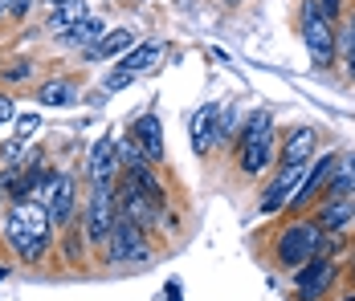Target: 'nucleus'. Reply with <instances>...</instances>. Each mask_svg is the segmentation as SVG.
Masks as SVG:
<instances>
[{"label":"nucleus","mask_w":355,"mask_h":301,"mask_svg":"<svg viewBox=\"0 0 355 301\" xmlns=\"http://www.w3.org/2000/svg\"><path fill=\"white\" fill-rule=\"evenodd\" d=\"M49 232H53V224H49V212H45L41 200H17L8 208V216H4V236H8V244H12L17 257L29 261V265L45 257Z\"/></svg>","instance_id":"1"},{"label":"nucleus","mask_w":355,"mask_h":301,"mask_svg":"<svg viewBox=\"0 0 355 301\" xmlns=\"http://www.w3.org/2000/svg\"><path fill=\"white\" fill-rule=\"evenodd\" d=\"M319 236H322V228L315 220L286 224L282 232H278V240H274V261H278V268L294 273L298 265H306L311 257H319Z\"/></svg>","instance_id":"2"},{"label":"nucleus","mask_w":355,"mask_h":301,"mask_svg":"<svg viewBox=\"0 0 355 301\" xmlns=\"http://www.w3.org/2000/svg\"><path fill=\"white\" fill-rule=\"evenodd\" d=\"M302 41H306L311 62L319 69L335 62V21L322 12L319 0H302Z\"/></svg>","instance_id":"3"},{"label":"nucleus","mask_w":355,"mask_h":301,"mask_svg":"<svg viewBox=\"0 0 355 301\" xmlns=\"http://www.w3.org/2000/svg\"><path fill=\"white\" fill-rule=\"evenodd\" d=\"M107 253L114 265H123V261H135V265H147L151 261V248H147V240H143V228L135 220H127V216H114V228L107 236Z\"/></svg>","instance_id":"4"},{"label":"nucleus","mask_w":355,"mask_h":301,"mask_svg":"<svg viewBox=\"0 0 355 301\" xmlns=\"http://www.w3.org/2000/svg\"><path fill=\"white\" fill-rule=\"evenodd\" d=\"M114 188L110 179H94V192H90V208H86V240L90 244H107L110 228H114Z\"/></svg>","instance_id":"5"},{"label":"nucleus","mask_w":355,"mask_h":301,"mask_svg":"<svg viewBox=\"0 0 355 301\" xmlns=\"http://www.w3.org/2000/svg\"><path fill=\"white\" fill-rule=\"evenodd\" d=\"M37 200L45 203V212H49V224H53V228H66V224H70V216H73V179H70V175H62V171L45 175V183H41Z\"/></svg>","instance_id":"6"},{"label":"nucleus","mask_w":355,"mask_h":301,"mask_svg":"<svg viewBox=\"0 0 355 301\" xmlns=\"http://www.w3.org/2000/svg\"><path fill=\"white\" fill-rule=\"evenodd\" d=\"M331 281H335L331 257H311L306 265L294 268V298L298 301H322L327 289H331Z\"/></svg>","instance_id":"7"},{"label":"nucleus","mask_w":355,"mask_h":301,"mask_svg":"<svg viewBox=\"0 0 355 301\" xmlns=\"http://www.w3.org/2000/svg\"><path fill=\"white\" fill-rule=\"evenodd\" d=\"M159 57H164V41H143V45H135V49L119 62V69L107 77V90H123V86H131V82H135L139 73H147Z\"/></svg>","instance_id":"8"},{"label":"nucleus","mask_w":355,"mask_h":301,"mask_svg":"<svg viewBox=\"0 0 355 301\" xmlns=\"http://www.w3.org/2000/svg\"><path fill=\"white\" fill-rule=\"evenodd\" d=\"M311 163H282L278 175H274V183L266 188V196L257 203V212L261 216H274V212H282L286 203L294 200V192H298V183H302V175H306Z\"/></svg>","instance_id":"9"},{"label":"nucleus","mask_w":355,"mask_h":301,"mask_svg":"<svg viewBox=\"0 0 355 301\" xmlns=\"http://www.w3.org/2000/svg\"><path fill=\"white\" fill-rule=\"evenodd\" d=\"M114 212H119V216H127V220H135L139 228H151V224L159 220V203L147 200L139 188H135V179H131V175L114 188Z\"/></svg>","instance_id":"10"},{"label":"nucleus","mask_w":355,"mask_h":301,"mask_svg":"<svg viewBox=\"0 0 355 301\" xmlns=\"http://www.w3.org/2000/svg\"><path fill=\"white\" fill-rule=\"evenodd\" d=\"M335 167H339V155H322V159H315V163L306 167V175H302V183H298V192H294V200H290V203H294V208L311 203L322 188L335 179Z\"/></svg>","instance_id":"11"},{"label":"nucleus","mask_w":355,"mask_h":301,"mask_svg":"<svg viewBox=\"0 0 355 301\" xmlns=\"http://www.w3.org/2000/svg\"><path fill=\"white\" fill-rule=\"evenodd\" d=\"M131 138L143 147L147 163H159V159H164V134H159V118H155V114H143V118H135Z\"/></svg>","instance_id":"12"},{"label":"nucleus","mask_w":355,"mask_h":301,"mask_svg":"<svg viewBox=\"0 0 355 301\" xmlns=\"http://www.w3.org/2000/svg\"><path fill=\"white\" fill-rule=\"evenodd\" d=\"M216 114H220V106H216V102H205V106L196 110V118H192V147H196V155H209V151H213Z\"/></svg>","instance_id":"13"},{"label":"nucleus","mask_w":355,"mask_h":301,"mask_svg":"<svg viewBox=\"0 0 355 301\" xmlns=\"http://www.w3.org/2000/svg\"><path fill=\"white\" fill-rule=\"evenodd\" d=\"M352 220H355V200H352V196H343V200H327V203H322L315 224H319L322 232H343Z\"/></svg>","instance_id":"14"},{"label":"nucleus","mask_w":355,"mask_h":301,"mask_svg":"<svg viewBox=\"0 0 355 301\" xmlns=\"http://www.w3.org/2000/svg\"><path fill=\"white\" fill-rule=\"evenodd\" d=\"M114 167H119V143L107 134V138H98V147L90 151L86 175H90V179H110V175H114Z\"/></svg>","instance_id":"15"},{"label":"nucleus","mask_w":355,"mask_h":301,"mask_svg":"<svg viewBox=\"0 0 355 301\" xmlns=\"http://www.w3.org/2000/svg\"><path fill=\"white\" fill-rule=\"evenodd\" d=\"M274 159V134L270 138H257V143H241V171L245 175H261Z\"/></svg>","instance_id":"16"},{"label":"nucleus","mask_w":355,"mask_h":301,"mask_svg":"<svg viewBox=\"0 0 355 301\" xmlns=\"http://www.w3.org/2000/svg\"><path fill=\"white\" fill-rule=\"evenodd\" d=\"M315 147H319V134L311 131V127H302V131H294L290 138H286L282 163H311V155H315Z\"/></svg>","instance_id":"17"},{"label":"nucleus","mask_w":355,"mask_h":301,"mask_svg":"<svg viewBox=\"0 0 355 301\" xmlns=\"http://www.w3.org/2000/svg\"><path fill=\"white\" fill-rule=\"evenodd\" d=\"M131 41H135L131 29H110V33H103L90 49H86V57H90V62H107V57H114V53H123Z\"/></svg>","instance_id":"18"},{"label":"nucleus","mask_w":355,"mask_h":301,"mask_svg":"<svg viewBox=\"0 0 355 301\" xmlns=\"http://www.w3.org/2000/svg\"><path fill=\"white\" fill-rule=\"evenodd\" d=\"M103 33H107V29H103V21H94V17H86V21H78L73 29H66V33L58 37V41H62L66 49H82V45L90 49V45H94V41H98Z\"/></svg>","instance_id":"19"},{"label":"nucleus","mask_w":355,"mask_h":301,"mask_svg":"<svg viewBox=\"0 0 355 301\" xmlns=\"http://www.w3.org/2000/svg\"><path fill=\"white\" fill-rule=\"evenodd\" d=\"M78 21H86V4H82V0H66V4H53V12H49V33L62 37L66 29H73Z\"/></svg>","instance_id":"20"},{"label":"nucleus","mask_w":355,"mask_h":301,"mask_svg":"<svg viewBox=\"0 0 355 301\" xmlns=\"http://www.w3.org/2000/svg\"><path fill=\"white\" fill-rule=\"evenodd\" d=\"M78 98V86H73L70 77H53V82H45L41 90H37V102L41 106H66V102Z\"/></svg>","instance_id":"21"},{"label":"nucleus","mask_w":355,"mask_h":301,"mask_svg":"<svg viewBox=\"0 0 355 301\" xmlns=\"http://www.w3.org/2000/svg\"><path fill=\"white\" fill-rule=\"evenodd\" d=\"M343 196H355V155L339 159L335 179H331V196H327V200H343Z\"/></svg>","instance_id":"22"},{"label":"nucleus","mask_w":355,"mask_h":301,"mask_svg":"<svg viewBox=\"0 0 355 301\" xmlns=\"http://www.w3.org/2000/svg\"><path fill=\"white\" fill-rule=\"evenodd\" d=\"M274 134V118H270V110H253L245 122V131H241V143H257V138H270Z\"/></svg>","instance_id":"23"},{"label":"nucleus","mask_w":355,"mask_h":301,"mask_svg":"<svg viewBox=\"0 0 355 301\" xmlns=\"http://www.w3.org/2000/svg\"><path fill=\"white\" fill-rule=\"evenodd\" d=\"M339 45H343V66H347V77L355 82V12L347 17V29L339 33Z\"/></svg>","instance_id":"24"},{"label":"nucleus","mask_w":355,"mask_h":301,"mask_svg":"<svg viewBox=\"0 0 355 301\" xmlns=\"http://www.w3.org/2000/svg\"><path fill=\"white\" fill-rule=\"evenodd\" d=\"M37 131H41V118H37V114H21V118H17V138H21V143L33 138Z\"/></svg>","instance_id":"25"},{"label":"nucleus","mask_w":355,"mask_h":301,"mask_svg":"<svg viewBox=\"0 0 355 301\" xmlns=\"http://www.w3.org/2000/svg\"><path fill=\"white\" fill-rule=\"evenodd\" d=\"M233 127H237V110L229 106V110H220V114H216V138H229Z\"/></svg>","instance_id":"26"},{"label":"nucleus","mask_w":355,"mask_h":301,"mask_svg":"<svg viewBox=\"0 0 355 301\" xmlns=\"http://www.w3.org/2000/svg\"><path fill=\"white\" fill-rule=\"evenodd\" d=\"M0 73H4L8 82H25V77L33 73V66H29V62H12V66H4Z\"/></svg>","instance_id":"27"},{"label":"nucleus","mask_w":355,"mask_h":301,"mask_svg":"<svg viewBox=\"0 0 355 301\" xmlns=\"http://www.w3.org/2000/svg\"><path fill=\"white\" fill-rule=\"evenodd\" d=\"M17 118V106H12V98H0V127L4 122H12Z\"/></svg>","instance_id":"28"},{"label":"nucleus","mask_w":355,"mask_h":301,"mask_svg":"<svg viewBox=\"0 0 355 301\" xmlns=\"http://www.w3.org/2000/svg\"><path fill=\"white\" fill-rule=\"evenodd\" d=\"M319 4H322V12H327V17L335 21V12H339V0H319Z\"/></svg>","instance_id":"29"},{"label":"nucleus","mask_w":355,"mask_h":301,"mask_svg":"<svg viewBox=\"0 0 355 301\" xmlns=\"http://www.w3.org/2000/svg\"><path fill=\"white\" fill-rule=\"evenodd\" d=\"M0 12H8V0H0Z\"/></svg>","instance_id":"30"},{"label":"nucleus","mask_w":355,"mask_h":301,"mask_svg":"<svg viewBox=\"0 0 355 301\" xmlns=\"http://www.w3.org/2000/svg\"><path fill=\"white\" fill-rule=\"evenodd\" d=\"M343 301H355V293H347V298H343Z\"/></svg>","instance_id":"31"},{"label":"nucleus","mask_w":355,"mask_h":301,"mask_svg":"<svg viewBox=\"0 0 355 301\" xmlns=\"http://www.w3.org/2000/svg\"><path fill=\"white\" fill-rule=\"evenodd\" d=\"M49 4H66V0H49Z\"/></svg>","instance_id":"32"},{"label":"nucleus","mask_w":355,"mask_h":301,"mask_svg":"<svg viewBox=\"0 0 355 301\" xmlns=\"http://www.w3.org/2000/svg\"><path fill=\"white\" fill-rule=\"evenodd\" d=\"M352 277H355V265H352Z\"/></svg>","instance_id":"33"}]
</instances>
